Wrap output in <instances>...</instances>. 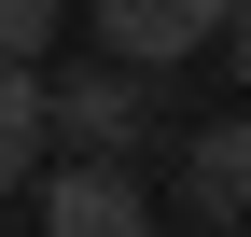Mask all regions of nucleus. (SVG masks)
<instances>
[{"label": "nucleus", "instance_id": "5", "mask_svg": "<svg viewBox=\"0 0 251 237\" xmlns=\"http://www.w3.org/2000/svg\"><path fill=\"white\" fill-rule=\"evenodd\" d=\"M42 154H56V126H42V70H28V56H0V195L42 182Z\"/></svg>", "mask_w": 251, "mask_h": 237}, {"label": "nucleus", "instance_id": "1", "mask_svg": "<svg viewBox=\"0 0 251 237\" xmlns=\"http://www.w3.org/2000/svg\"><path fill=\"white\" fill-rule=\"evenodd\" d=\"M42 126L70 140V154H140V126H153V70L84 56V70H56V84H42Z\"/></svg>", "mask_w": 251, "mask_h": 237}, {"label": "nucleus", "instance_id": "7", "mask_svg": "<svg viewBox=\"0 0 251 237\" xmlns=\"http://www.w3.org/2000/svg\"><path fill=\"white\" fill-rule=\"evenodd\" d=\"M224 42H237V84H251V0H237V14H224Z\"/></svg>", "mask_w": 251, "mask_h": 237}, {"label": "nucleus", "instance_id": "2", "mask_svg": "<svg viewBox=\"0 0 251 237\" xmlns=\"http://www.w3.org/2000/svg\"><path fill=\"white\" fill-rule=\"evenodd\" d=\"M42 237H153V195L126 154H70L42 167Z\"/></svg>", "mask_w": 251, "mask_h": 237}, {"label": "nucleus", "instance_id": "4", "mask_svg": "<svg viewBox=\"0 0 251 237\" xmlns=\"http://www.w3.org/2000/svg\"><path fill=\"white\" fill-rule=\"evenodd\" d=\"M181 195H196L209 223H251V112L196 126V154H181Z\"/></svg>", "mask_w": 251, "mask_h": 237}, {"label": "nucleus", "instance_id": "6", "mask_svg": "<svg viewBox=\"0 0 251 237\" xmlns=\"http://www.w3.org/2000/svg\"><path fill=\"white\" fill-rule=\"evenodd\" d=\"M56 14H70V0H0V56H42Z\"/></svg>", "mask_w": 251, "mask_h": 237}, {"label": "nucleus", "instance_id": "3", "mask_svg": "<svg viewBox=\"0 0 251 237\" xmlns=\"http://www.w3.org/2000/svg\"><path fill=\"white\" fill-rule=\"evenodd\" d=\"M224 14H237V0H98V42L126 56V70H153V84H168L181 56H209V42H224Z\"/></svg>", "mask_w": 251, "mask_h": 237}]
</instances>
